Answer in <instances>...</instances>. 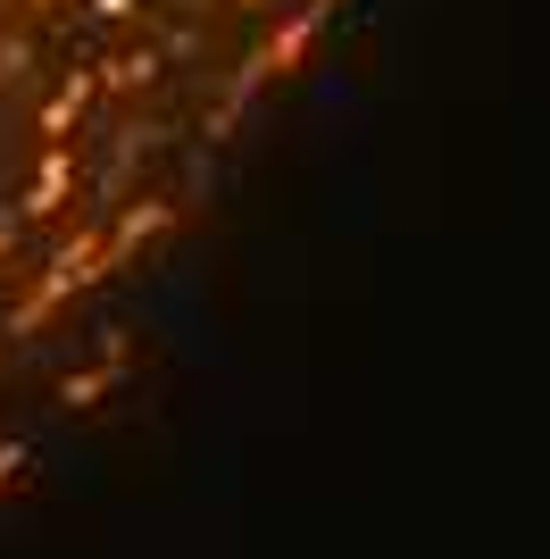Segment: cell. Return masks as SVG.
Returning <instances> with one entry per match:
<instances>
[{
  "mask_svg": "<svg viewBox=\"0 0 550 559\" xmlns=\"http://www.w3.org/2000/svg\"><path fill=\"white\" fill-rule=\"evenodd\" d=\"M159 226H167V201H134V217L117 226V242H109V251H134L142 234H159Z\"/></svg>",
  "mask_w": 550,
  "mask_h": 559,
  "instance_id": "cell-6",
  "label": "cell"
},
{
  "mask_svg": "<svg viewBox=\"0 0 550 559\" xmlns=\"http://www.w3.org/2000/svg\"><path fill=\"white\" fill-rule=\"evenodd\" d=\"M234 9H251V17H259V9H267V0H234Z\"/></svg>",
  "mask_w": 550,
  "mask_h": 559,
  "instance_id": "cell-10",
  "label": "cell"
},
{
  "mask_svg": "<svg viewBox=\"0 0 550 559\" xmlns=\"http://www.w3.org/2000/svg\"><path fill=\"white\" fill-rule=\"evenodd\" d=\"M92 100H100V68H92V59L59 68V93H50V100H43V117H34V126H43V142H68V126H84Z\"/></svg>",
  "mask_w": 550,
  "mask_h": 559,
  "instance_id": "cell-2",
  "label": "cell"
},
{
  "mask_svg": "<svg viewBox=\"0 0 550 559\" xmlns=\"http://www.w3.org/2000/svg\"><path fill=\"white\" fill-rule=\"evenodd\" d=\"M92 68H100V93H117V100H142V93L167 84V59L151 43H134V34H117L109 50H92Z\"/></svg>",
  "mask_w": 550,
  "mask_h": 559,
  "instance_id": "cell-1",
  "label": "cell"
},
{
  "mask_svg": "<svg viewBox=\"0 0 550 559\" xmlns=\"http://www.w3.org/2000/svg\"><path fill=\"white\" fill-rule=\"evenodd\" d=\"M17 467H25V451H0V485H17Z\"/></svg>",
  "mask_w": 550,
  "mask_h": 559,
  "instance_id": "cell-8",
  "label": "cell"
},
{
  "mask_svg": "<svg viewBox=\"0 0 550 559\" xmlns=\"http://www.w3.org/2000/svg\"><path fill=\"white\" fill-rule=\"evenodd\" d=\"M117 384V368H84V376H68V384H59V401H68V409H84V401H100Z\"/></svg>",
  "mask_w": 550,
  "mask_h": 559,
  "instance_id": "cell-7",
  "label": "cell"
},
{
  "mask_svg": "<svg viewBox=\"0 0 550 559\" xmlns=\"http://www.w3.org/2000/svg\"><path fill=\"white\" fill-rule=\"evenodd\" d=\"M25 9H34V17H50V9H59V0H25Z\"/></svg>",
  "mask_w": 550,
  "mask_h": 559,
  "instance_id": "cell-9",
  "label": "cell"
},
{
  "mask_svg": "<svg viewBox=\"0 0 550 559\" xmlns=\"http://www.w3.org/2000/svg\"><path fill=\"white\" fill-rule=\"evenodd\" d=\"M68 192H75V151H68V142H43V159H34V185H25V201H17V210L34 217V226H50Z\"/></svg>",
  "mask_w": 550,
  "mask_h": 559,
  "instance_id": "cell-3",
  "label": "cell"
},
{
  "mask_svg": "<svg viewBox=\"0 0 550 559\" xmlns=\"http://www.w3.org/2000/svg\"><path fill=\"white\" fill-rule=\"evenodd\" d=\"M84 17L100 25V34H142V17H151V0H84Z\"/></svg>",
  "mask_w": 550,
  "mask_h": 559,
  "instance_id": "cell-5",
  "label": "cell"
},
{
  "mask_svg": "<svg viewBox=\"0 0 550 559\" xmlns=\"http://www.w3.org/2000/svg\"><path fill=\"white\" fill-rule=\"evenodd\" d=\"M309 25H318V9H292V17H284V34H267V50L251 59V75H292L300 50H309Z\"/></svg>",
  "mask_w": 550,
  "mask_h": 559,
  "instance_id": "cell-4",
  "label": "cell"
}]
</instances>
